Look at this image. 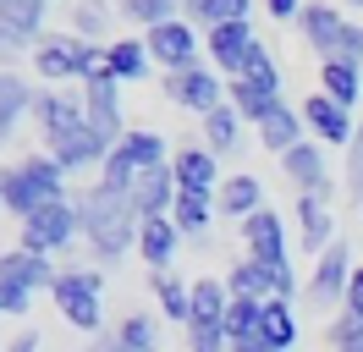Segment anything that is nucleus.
<instances>
[{"instance_id":"obj_1","label":"nucleus","mask_w":363,"mask_h":352,"mask_svg":"<svg viewBox=\"0 0 363 352\" xmlns=\"http://www.w3.org/2000/svg\"><path fill=\"white\" fill-rule=\"evenodd\" d=\"M33 127L45 138V154L61 165V171H89V165H105V143L94 138L89 116H83V94H67V88H39L33 94Z\"/></svg>"},{"instance_id":"obj_2","label":"nucleus","mask_w":363,"mask_h":352,"mask_svg":"<svg viewBox=\"0 0 363 352\" xmlns=\"http://www.w3.org/2000/svg\"><path fill=\"white\" fill-rule=\"evenodd\" d=\"M72 204H77V226H83V237H89L99 264H116L121 253L138 248V226H143V220L133 215V198H121V193H111L105 182H94V187H83Z\"/></svg>"},{"instance_id":"obj_3","label":"nucleus","mask_w":363,"mask_h":352,"mask_svg":"<svg viewBox=\"0 0 363 352\" xmlns=\"http://www.w3.org/2000/svg\"><path fill=\"white\" fill-rule=\"evenodd\" d=\"M55 198H67V171L50 154H28V160L0 171V209L17 215V226L28 215H39L45 204H55Z\"/></svg>"},{"instance_id":"obj_4","label":"nucleus","mask_w":363,"mask_h":352,"mask_svg":"<svg viewBox=\"0 0 363 352\" xmlns=\"http://www.w3.org/2000/svg\"><path fill=\"white\" fill-rule=\"evenodd\" d=\"M50 297L61 308V319L72 330H83V336H105V270H94V264H67L55 286H50Z\"/></svg>"},{"instance_id":"obj_5","label":"nucleus","mask_w":363,"mask_h":352,"mask_svg":"<svg viewBox=\"0 0 363 352\" xmlns=\"http://www.w3.org/2000/svg\"><path fill=\"white\" fill-rule=\"evenodd\" d=\"M33 72L50 83H83V77H94V72H105V44H89L77 39V33H45V39L33 44Z\"/></svg>"},{"instance_id":"obj_6","label":"nucleus","mask_w":363,"mask_h":352,"mask_svg":"<svg viewBox=\"0 0 363 352\" xmlns=\"http://www.w3.org/2000/svg\"><path fill=\"white\" fill-rule=\"evenodd\" d=\"M165 99L177 110H193L199 121H204L209 110H220L226 105V83H220V72L209 61H193V66H182V72H165Z\"/></svg>"},{"instance_id":"obj_7","label":"nucleus","mask_w":363,"mask_h":352,"mask_svg":"<svg viewBox=\"0 0 363 352\" xmlns=\"http://www.w3.org/2000/svg\"><path fill=\"white\" fill-rule=\"evenodd\" d=\"M352 248L347 242H330L325 253L314 259V275H308V286H303V303H308V314H330L336 303H347V281H352Z\"/></svg>"},{"instance_id":"obj_8","label":"nucleus","mask_w":363,"mask_h":352,"mask_svg":"<svg viewBox=\"0 0 363 352\" xmlns=\"http://www.w3.org/2000/svg\"><path fill=\"white\" fill-rule=\"evenodd\" d=\"M83 116H89L94 138L105 143V149H116L121 138H127V110H121V83H116L111 72H94V77H83Z\"/></svg>"},{"instance_id":"obj_9","label":"nucleus","mask_w":363,"mask_h":352,"mask_svg":"<svg viewBox=\"0 0 363 352\" xmlns=\"http://www.w3.org/2000/svg\"><path fill=\"white\" fill-rule=\"evenodd\" d=\"M83 237V226H77V204L72 198H55V204H45L39 215L23 220V242L17 248H28V253H61V248H72V242Z\"/></svg>"},{"instance_id":"obj_10","label":"nucleus","mask_w":363,"mask_h":352,"mask_svg":"<svg viewBox=\"0 0 363 352\" xmlns=\"http://www.w3.org/2000/svg\"><path fill=\"white\" fill-rule=\"evenodd\" d=\"M226 281L231 297H253V303H270V297H286L292 303L297 297V275H292V264H259V259H237L220 275Z\"/></svg>"},{"instance_id":"obj_11","label":"nucleus","mask_w":363,"mask_h":352,"mask_svg":"<svg viewBox=\"0 0 363 352\" xmlns=\"http://www.w3.org/2000/svg\"><path fill=\"white\" fill-rule=\"evenodd\" d=\"M253 50H259V33H253V22H226V28H204V55L209 66L220 72V77H242L253 61Z\"/></svg>"},{"instance_id":"obj_12","label":"nucleus","mask_w":363,"mask_h":352,"mask_svg":"<svg viewBox=\"0 0 363 352\" xmlns=\"http://www.w3.org/2000/svg\"><path fill=\"white\" fill-rule=\"evenodd\" d=\"M143 44H149V55H155L165 72H182V66L199 61V50H204V33H199V22L171 17V22H160V28H149V33H143Z\"/></svg>"},{"instance_id":"obj_13","label":"nucleus","mask_w":363,"mask_h":352,"mask_svg":"<svg viewBox=\"0 0 363 352\" xmlns=\"http://www.w3.org/2000/svg\"><path fill=\"white\" fill-rule=\"evenodd\" d=\"M171 176H177V193H199V198H215L220 193V154H209L204 143H182L171 154Z\"/></svg>"},{"instance_id":"obj_14","label":"nucleus","mask_w":363,"mask_h":352,"mask_svg":"<svg viewBox=\"0 0 363 352\" xmlns=\"http://www.w3.org/2000/svg\"><path fill=\"white\" fill-rule=\"evenodd\" d=\"M55 275H61V270H55L45 253H28V248H6V253H0V292L33 297V292L55 286Z\"/></svg>"},{"instance_id":"obj_15","label":"nucleus","mask_w":363,"mask_h":352,"mask_svg":"<svg viewBox=\"0 0 363 352\" xmlns=\"http://www.w3.org/2000/svg\"><path fill=\"white\" fill-rule=\"evenodd\" d=\"M281 171L292 182L297 193H314V198H330V160H325V143L303 138L297 149L281 154Z\"/></svg>"},{"instance_id":"obj_16","label":"nucleus","mask_w":363,"mask_h":352,"mask_svg":"<svg viewBox=\"0 0 363 352\" xmlns=\"http://www.w3.org/2000/svg\"><path fill=\"white\" fill-rule=\"evenodd\" d=\"M303 127L314 132V143L347 149V143H352V132H358V121H352V110H341L336 99H325V94H308V99H303Z\"/></svg>"},{"instance_id":"obj_17","label":"nucleus","mask_w":363,"mask_h":352,"mask_svg":"<svg viewBox=\"0 0 363 352\" xmlns=\"http://www.w3.org/2000/svg\"><path fill=\"white\" fill-rule=\"evenodd\" d=\"M297 242H303V253L319 259L330 242H336V215H330V198H314V193H297Z\"/></svg>"},{"instance_id":"obj_18","label":"nucleus","mask_w":363,"mask_h":352,"mask_svg":"<svg viewBox=\"0 0 363 352\" xmlns=\"http://www.w3.org/2000/svg\"><path fill=\"white\" fill-rule=\"evenodd\" d=\"M242 248H248V259H259V264H292L286 259V226H281V215H275L270 204H264L259 215L242 220Z\"/></svg>"},{"instance_id":"obj_19","label":"nucleus","mask_w":363,"mask_h":352,"mask_svg":"<svg viewBox=\"0 0 363 352\" xmlns=\"http://www.w3.org/2000/svg\"><path fill=\"white\" fill-rule=\"evenodd\" d=\"M83 352H160V319L155 314H127L121 325L94 336V347H83Z\"/></svg>"},{"instance_id":"obj_20","label":"nucleus","mask_w":363,"mask_h":352,"mask_svg":"<svg viewBox=\"0 0 363 352\" xmlns=\"http://www.w3.org/2000/svg\"><path fill=\"white\" fill-rule=\"evenodd\" d=\"M297 28H303V39H308V50H314L319 61H330L341 44V28H347V17H341L330 0H308L303 6V17H297Z\"/></svg>"},{"instance_id":"obj_21","label":"nucleus","mask_w":363,"mask_h":352,"mask_svg":"<svg viewBox=\"0 0 363 352\" xmlns=\"http://www.w3.org/2000/svg\"><path fill=\"white\" fill-rule=\"evenodd\" d=\"M177 248H182V231H177V220H171V215H155V220H143V226H138V259L149 264L155 275L171 270Z\"/></svg>"},{"instance_id":"obj_22","label":"nucleus","mask_w":363,"mask_h":352,"mask_svg":"<svg viewBox=\"0 0 363 352\" xmlns=\"http://www.w3.org/2000/svg\"><path fill=\"white\" fill-rule=\"evenodd\" d=\"M264 209V182L253 171H231L226 182H220V193H215V215L226 220H248Z\"/></svg>"},{"instance_id":"obj_23","label":"nucleus","mask_w":363,"mask_h":352,"mask_svg":"<svg viewBox=\"0 0 363 352\" xmlns=\"http://www.w3.org/2000/svg\"><path fill=\"white\" fill-rule=\"evenodd\" d=\"M33 94H39V88L23 83L17 72H0V149L11 143V138L23 132V121L33 116Z\"/></svg>"},{"instance_id":"obj_24","label":"nucleus","mask_w":363,"mask_h":352,"mask_svg":"<svg viewBox=\"0 0 363 352\" xmlns=\"http://www.w3.org/2000/svg\"><path fill=\"white\" fill-rule=\"evenodd\" d=\"M171 204H177V176H171V165H155V171L138 176V187H133V215L138 220L171 215Z\"/></svg>"},{"instance_id":"obj_25","label":"nucleus","mask_w":363,"mask_h":352,"mask_svg":"<svg viewBox=\"0 0 363 352\" xmlns=\"http://www.w3.org/2000/svg\"><path fill=\"white\" fill-rule=\"evenodd\" d=\"M303 138H308V127H303V110H292L286 99H281V105H275L270 116L259 121V143H264L270 154H286V149H297Z\"/></svg>"},{"instance_id":"obj_26","label":"nucleus","mask_w":363,"mask_h":352,"mask_svg":"<svg viewBox=\"0 0 363 352\" xmlns=\"http://www.w3.org/2000/svg\"><path fill=\"white\" fill-rule=\"evenodd\" d=\"M319 94L336 99L341 110H352L363 99V66H352V61H319Z\"/></svg>"},{"instance_id":"obj_27","label":"nucleus","mask_w":363,"mask_h":352,"mask_svg":"<svg viewBox=\"0 0 363 352\" xmlns=\"http://www.w3.org/2000/svg\"><path fill=\"white\" fill-rule=\"evenodd\" d=\"M149 61H155V55H149L143 39H111L105 44V72H111L116 83H138V77L149 72Z\"/></svg>"},{"instance_id":"obj_28","label":"nucleus","mask_w":363,"mask_h":352,"mask_svg":"<svg viewBox=\"0 0 363 352\" xmlns=\"http://www.w3.org/2000/svg\"><path fill=\"white\" fill-rule=\"evenodd\" d=\"M297 336H303V325H297V314L286 297H270L264 303V319H259V341H270L275 352H292Z\"/></svg>"},{"instance_id":"obj_29","label":"nucleus","mask_w":363,"mask_h":352,"mask_svg":"<svg viewBox=\"0 0 363 352\" xmlns=\"http://www.w3.org/2000/svg\"><path fill=\"white\" fill-rule=\"evenodd\" d=\"M149 286H155L160 314H165L171 325H182V330H187V319H193V281H182V275H171V270H165V275H155Z\"/></svg>"},{"instance_id":"obj_30","label":"nucleus","mask_w":363,"mask_h":352,"mask_svg":"<svg viewBox=\"0 0 363 352\" xmlns=\"http://www.w3.org/2000/svg\"><path fill=\"white\" fill-rule=\"evenodd\" d=\"M226 308H231V292H226L220 275L193 281V319L187 325H226Z\"/></svg>"},{"instance_id":"obj_31","label":"nucleus","mask_w":363,"mask_h":352,"mask_svg":"<svg viewBox=\"0 0 363 352\" xmlns=\"http://www.w3.org/2000/svg\"><path fill=\"white\" fill-rule=\"evenodd\" d=\"M171 220H177L182 237H204L209 220H215V198H199V193H177V204H171Z\"/></svg>"},{"instance_id":"obj_32","label":"nucleus","mask_w":363,"mask_h":352,"mask_svg":"<svg viewBox=\"0 0 363 352\" xmlns=\"http://www.w3.org/2000/svg\"><path fill=\"white\" fill-rule=\"evenodd\" d=\"M237 143H242V116H237L231 105L209 110V116H204V149L209 154H231Z\"/></svg>"},{"instance_id":"obj_33","label":"nucleus","mask_w":363,"mask_h":352,"mask_svg":"<svg viewBox=\"0 0 363 352\" xmlns=\"http://www.w3.org/2000/svg\"><path fill=\"white\" fill-rule=\"evenodd\" d=\"M45 11H50V0H0V17L11 22L23 39L39 44V33H45Z\"/></svg>"},{"instance_id":"obj_34","label":"nucleus","mask_w":363,"mask_h":352,"mask_svg":"<svg viewBox=\"0 0 363 352\" xmlns=\"http://www.w3.org/2000/svg\"><path fill=\"white\" fill-rule=\"evenodd\" d=\"M116 11H121L127 22H138L143 33H149V28H160V22H171V17H182L177 0H116Z\"/></svg>"},{"instance_id":"obj_35","label":"nucleus","mask_w":363,"mask_h":352,"mask_svg":"<svg viewBox=\"0 0 363 352\" xmlns=\"http://www.w3.org/2000/svg\"><path fill=\"white\" fill-rule=\"evenodd\" d=\"M259 319H264V303H253V297H231V308H226L231 347H237V341H253V336H259Z\"/></svg>"},{"instance_id":"obj_36","label":"nucleus","mask_w":363,"mask_h":352,"mask_svg":"<svg viewBox=\"0 0 363 352\" xmlns=\"http://www.w3.org/2000/svg\"><path fill=\"white\" fill-rule=\"evenodd\" d=\"M72 33L89 39V44L105 39V0H77V11H72ZM105 44H111V39H105Z\"/></svg>"},{"instance_id":"obj_37","label":"nucleus","mask_w":363,"mask_h":352,"mask_svg":"<svg viewBox=\"0 0 363 352\" xmlns=\"http://www.w3.org/2000/svg\"><path fill=\"white\" fill-rule=\"evenodd\" d=\"M325 347H330V352H363V319L336 314V319H330V330H325Z\"/></svg>"},{"instance_id":"obj_38","label":"nucleus","mask_w":363,"mask_h":352,"mask_svg":"<svg viewBox=\"0 0 363 352\" xmlns=\"http://www.w3.org/2000/svg\"><path fill=\"white\" fill-rule=\"evenodd\" d=\"M347 204L363 215V121L352 132V143H347Z\"/></svg>"},{"instance_id":"obj_39","label":"nucleus","mask_w":363,"mask_h":352,"mask_svg":"<svg viewBox=\"0 0 363 352\" xmlns=\"http://www.w3.org/2000/svg\"><path fill=\"white\" fill-rule=\"evenodd\" d=\"M242 77H248L253 88H264V94H275V99H281V66H275V55L264 50V44L253 50V61H248V72H242Z\"/></svg>"},{"instance_id":"obj_40","label":"nucleus","mask_w":363,"mask_h":352,"mask_svg":"<svg viewBox=\"0 0 363 352\" xmlns=\"http://www.w3.org/2000/svg\"><path fill=\"white\" fill-rule=\"evenodd\" d=\"M253 17V0H204L199 22L204 28H226V22H248Z\"/></svg>"},{"instance_id":"obj_41","label":"nucleus","mask_w":363,"mask_h":352,"mask_svg":"<svg viewBox=\"0 0 363 352\" xmlns=\"http://www.w3.org/2000/svg\"><path fill=\"white\" fill-rule=\"evenodd\" d=\"M23 55H33V39H23L11 22L0 17V72H17V61Z\"/></svg>"},{"instance_id":"obj_42","label":"nucleus","mask_w":363,"mask_h":352,"mask_svg":"<svg viewBox=\"0 0 363 352\" xmlns=\"http://www.w3.org/2000/svg\"><path fill=\"white\" fill-rule=\"evenodd\" d=\"M187 352H231L226 325H187Z\"/></svg>"},{"instance_id":"obj_43","label":"nucleus","mask_w":363,"mask_h":352,"mask_svg":"<svg viewBox=\"0 0 363 352\" xmlns=\"http://www.w3.org/2000/svg\"><path fill=\"white\" fill-rule=\"evenodd\" d=\"M330 61L363 66V28H358V22H347V28H341V44H336V55H330Z\"/></svg>"},{"instance_id":"obj_44","label":"nucleus","mask_w":363,"mask_h":352,"mask_svg":"<svg viewBox=\"0 0 363 352\" xmlns=\"http://www.w3.org/2000/svg\"><path fill=\"white\" fill-rule=\"evenodd\" d=\"M341 314H352V319H363V264L352 270V281H347V303H341Z\"/></svg>"},{"instance_id":"obj_45","label":"nucleus","mask_w":363,"mask_h":352,"mask_svg":"<svg viewBox=\"0 0 363 352\" xmlns=\"http://www.w3.org/2000/svg\"><path fill=\"white\" fill-rule=\"evenodd\" d=\"M303 6H308V0H264V11H270L275 22H297V17H303Z\"/></svg>"},{"instance_id":"obj_46","label":"nucleus","mask_w":363,"mask_h":352,"mask_svg":"<svg viewBox=\"0 0 363 352\" xmlns=\"http://www.w3.org/2000/svg\"><path fill=\"white\" fill-rule=\"evenodd\" d=\"M6 352H45V336H39V330H23L17 341H6Z\"/></svg>"},{"instance_id":"obj_47","label":"nucleus","mask_w":363,"mask_h":352,"mask_svg":"<svg viewBox=\"0 0 363 352\" xmlns=\"http://www.w3.org/2000/svg\"><path fill=\"white\" fill-rule=\"evenodd\" d=\"M231 352H275V347H270V341H259V336H253V341H237Z\"/></svg>"},{"instance_id":"obj_48","label":"nucleus","mask_w":363,"mask_h":352,"mask_svg":"<svg viewBox=\"0 0 363 352\" xmlns=\"http://www.w3.org/2000/svg\"><path fill=\"white\" fill-rule=\"evenodd\" d=\"M177 6H182V17H187V22H199V11H204V0H177Z\"/></svg>"},{"instance_id":"obj_49","label":"nucleus","mask_w":363,"mask_h":352,"mask_svg":"<svg viewBox=\"0 0 363 352\" xmlns=\"http://www.w3.org/2000/svg\"><path fill=\"white\" fill-rule=\"evenodd\" d=\"M0 314H6V297H0Z\"/></svg>"},{"instance_id":"obj_50","label":"nucleus","mask_w":363,"mask_h":352,"mask_svg":"<svg viewBox=\"0 0 363 352\" xmlns=\"http://www.w3.org/2000/svg\"><path fill=\"white\" fill-rule=\"evenodd\" d=\"M352 6H358V11H363V0H352Z\"/></svg>"}]
</instances>
